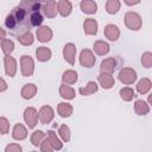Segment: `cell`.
Returning <instances> with one entry per match:
<instances>
[{
	"label": "cell",
	"instance_id": "6da1fadb",
	"mask_svg": "<svg viewBox=\"0 0 152 152\" xmlns=\"http://www.w3.org/2000/svg\"><path fill=\"white\" fill-rule=\"evenodd\" d=\"M40 4L36 0H21L20 5L14 7L12 12L6 17V27L17 36H21L30 32V15L32 12L39 11Z\"/></svg>",
	"mask_w": 152,
	"mask_h": 152
},
{
	"label": "cell",
	"instance_id": "7a4b0ae2",
	"mask_svg": "<svg viewBox=\"0 0 152 152\" xmlns=\"http://www.w3.org/2000/svg\"><path fill=\"white\" fill-rule=\"evenodd\" d=\"M125 24L128 28L138 31L141 27V18L135 12H127L125 15Z\"/></svg>",
	"mask_w": 152,
	"mask_h": 152
},
{
	"label": "cell",
	"instance_id": "3957f363",
	"mask_svg": "<svg viewBox=\"0 0 152 152\" xmlns=\"http://www.w3.org/2000/svg\"><path fill=\"white\" fill-rule=\"evenodd\" d=\"M20 64H21V74H23V76L27 77V76H31L33 74L34 63H33V59L30 56H26V55L21 56Z\"/></svg>",
	"mask_w": 152,
	"mask_h": 152
},
{
	"label": "cell",
	"instance_id": "277c9868",
	"mask_svg": "<svg viewBox=\"0 0 152 152\" xmlns=\"http://www.w3.org/2000/svg\"><path fill=\"white\" fill-rule=\"evenodd\" d=\"M119 80L125 84H132L137 80V72L132 68H124L119 72Z\"/></svg>",
	"mask_w": 152,
	"mask_h": 152
},
{
	"label": "cell",
	"instance_id": "5b68a950",
	"mask_svg": "<svg viewBox=\"0 0 152 152\" xmlns=\"http://www.w3.org/2000/svg\"><path fill=\"white\" fill-rule=\"evenodd\" d=\"M96 62V58L95 56L93 55V52L89 50V49H84L81 51V55H80V63L86 66V68H91Z\"/></svg>",
	"mask_w": 152,
	"mask_h": 152
},
{
	"label": "cell",
	"instance_id": "8992f818",
	"mask_svg": "<svg viewBox=\"0 0 152 152\" xmlns=\"http://www.w3.org/2000/svg\"><path fill=\"white\" fill-rule=\"evenodd\" d=\"M24 119L28 126V128H33L38 121V113L33 107H28L24 112Z\"/></svg>",
	"mask_w": 152,
	"mask_h": 152
},
{
	"label": "cell",
	"instance_id": "52a82bcc",
	"mask_svg": "<svg viewBox=\"0 0 152 152\" xmlns=\"http://www.w3.org/2000/svg\"><path fill=\"white\" fill-rule=\"evenodd\" d=\"M38 118L42 124H49L53 119V109L50 106H43L38 113Z\"/></svg>",
	"mask_w": 152,
	"mask_h": 152
},
{
	"label": "cell",
	"instance_id": "ba28073f",
	"mask_svg": "<svg viewBox=\"0 0 152 152\" xmlns=\"http://www.w3.org/2000/svg\"><path fill=\"white\" fill-rule=\"evenodd\" d=\"M75 55H76V46L72 44V43H68L64 49H63V56H64V59L70 63V64H74L75 63Z\"/></svg>",
	"mask_w": 152,
	"mask_h": 152
},
{
	"label": "cell",
	"instance_id": "9c48e42d",
	"mask_svg": "<svg viewBox=\"0 0 152 152\" xmlns=\"http://www.w3.org/2000/svg\"><path fill=\"white\" fill-rule=\"evenodd\" d=\"M99 83L101 84V87L103 89H110L113 86H114V78L112 76V74L109 72H101L99 75Z\"/></svg>",
	"mask_w": 152,
	"mask_h": 152
},
{
	"label": "cell",
	"instance_id": "30bf717a",
	"mask_svg": "<svg viewBox=\"0 0 152 152\" xmlns=\"http://www.w3.org/2000/svg\"><path fill=\"white\" fill-rule=\"evenodd\" d=\"M5 71L10 77H13L17 71V62L10 55L5 56Z\"/></svg>",
	"mask_w": 152,
	"mask_h": 152
},
{
	"label": "cell",
	"instance_id": "8fae6325",
	"mask_svg": "<svg viewBox=\"0 0 152 152\" xmlns=\"http://www.w3.org/2000/svg\"><path fill=\"white\" fill-rule=\"evenodd\" d=\"M37 38L39 42L42 43H45V42H49L51 38H52V31L49 26H42L39 28H37Z\"/></svg>",
	"mask_w": 152,
	"mask_h": 152
},
{
	"label": "cell",
	"instance_id": "7c38bea8",
	"mask_svg": "<svg viewBox=\"0 0 152 152\" xmlns=\"http://www.w3.org/2000/svg\"><path fill=\"white\" fill-rule=\"evenodd\" d=\"M103 32H104V36H106L109 40H112V42L116 40V39L119 38V36H120V31H119L118 26L114 25V24H108V25H106Z\"/></svg>",
	"mask_w": 152,
	"mask_h": 152
},
{
	"label": "cell",
	"instance_id": "4fadbf2b",
	"mask_svg": "<svg viewBox=\"0 0 152 152\" xmlns=\"http://www.w3.org/2000/svg\"><path fill=\"white\" fill-rule=\"evenodd\" d=\"M116 68V61L114 57H109V58H106L101 62V72H109L112 74Z\"/></svg>",
	"mask_w": 152,
	"mask_h": 152
},
{
	"label": "cell",
	"instance_id": "5bb4252c",
	"mask_svg": "<svg viewBox=\"0 0 152 152\" xmlns=\"http://www.w3.org/2000/svg\"><path fill=\"white\" fill-rule=\"evenodd\" d=\"M83 28H84V33L86 34H96L97 33V23L95 19H86L84 24H83Z\"/></svg>",
	"mask_w": 152,
	"mask_h": 152
},
{
	"label": "cell",
	"instance_id": "9a60e30c",
	"mask_svg": "<svg viewBox=\"0 0 152 152\" xmlns=\"http://www.w3.org/2000/svg\"><path fill=\"white\" fill-rule=\"evenodd\" d=\"M44 14L46 15V17H49V18H53V17H56V14H57V2L55 1V0H49L45 5H44Z\"/></svg>",
	"mask_w": 152,
	"mask_h": 152
},
{
	"label": "cell",
	"instance_id": "2e32d148",
	"mask_svg": "<svg viewBox=\"0 0 152 152\" xmlns=\"http://www.w3.org/2000/svg\"><path fill=\"white\" fill-rule=\"evenodd\" d=\"M81 10L87 14H93L97 11V5L94 0H82L81 1Z\"/></svg>",
	"mask_w": 152,
	"mask_h": 152
},
{
	"label": "cell",
	"instance_id": "e0dca14e",
	"mask_svg": "<svg viewBox=\"0 0 152 152\" xmlns=\"http://www.w3.org/2000/svg\"><path fill=\"white\" fill-rule=\"evenodd\" d=\"M71 8H72V6H71L69 0H59L58 4H57V11L63 17L69 15L70 12H71Z\"/></svg>",
	"mask_w": 152,
	"mask_h": 152
},
{
	"label": "cell",
	"instance_id": "ac0fdd59",
	"mask_svg": "<svg viewBox=\"0 0 152 152\" xmlns=\"http://www.w3.org/2000/svg\"><path fill=\"white\" fill-rule=\"evenodd\" d=\"M36 56L38 58V61L40 62H46L51 58V50L45 48V46H39L36 50Z\"/></svg>",
	"mask_w": 152,
	"mask_h": 152
},
{
	"label": "cell",
	"instance_id": "d6986e66",
	"mask_svg": "<svg viewBox=\"0 0 152 152\" xmlns=\"http://www.w3.org/2000/svg\"><path fill=\"white\" fill-rule=\"evenodd\" d=\"M37 93V87L33 84V83H28V84H25L21 89V96L26 100L28 99H32Z\"/></svg>",
	"mask_w": 152,
	"mask_h": 152
},
{
	"label": "cell",
	"instance_id": "ffe728a7",
	"mask_svg": "<svg viewBox=\"0 0 152 152\" xmlns=\"http://www.w3.org/2000/svg\"><path fill=\"white\" fill-rule=\"evenodd\" d=\"M12 135H13V138L15 140H23V139H25L27 137V131L21 124H18V125L14 126Z\"/></svg>",
	"mask_w": 152,
	"mask_h": 152
},
{
	"label": "cell",
	"instance_id": "44dd1931",
	"mask_svg": "<svg viewBox=\"0 0 152 152\" xmlns=\"http://www.w3.org/2000/svg\"><path fill=\"white\" fill-rule=\"evenodd\" d=\"M57 110L62 118H69L72 113V106L70 103H66V102H61L57 107Z\"/></svg>",
	"mask_w": 152,
	"mask_h": 152
},
{
	"label": "cell",
	"instance_id": "7402d4cb",
	"mask_svg": "<svg viewBox=\"0 0 152 152\" xmlns=\"http://www.w3.org/2000/svg\"><path fill=\"white\" fill-rule=\"evenodd\" d=\"M134 110L138 115H145L150 112V107L148 104L142 101V100H137L135 103H134Z\"/></svg>",
	"mask_w": 152,
	"mask_h": 152
},
{
	"label": "cell",
	"instance_id": "603a6c76",
	"mask_svg": "<svg viewBox=\"0 0 152 152\" xmlns=\"http://www.w3.org/2000/svg\"><path fill=\"white\" fill-rule=\"evenodd\" d=\"M97 88H99V87H97L96 82L90 81V82H88V84H87L86 87L80 88V94L83 95V96H88V95H91V94L96 93V91H97Z\"/></svg>",
	"mask_w": 152,
	"mask_h": 152
},
{
	"label": "cell",
	"instance_id": "cb8c5ba5",
	"mask_svg": "<svg viewBox=\"0 0 152 152\" xmlns=\"http://www.w3.org/2000/svg\"><path fill=\"white\" fill-rule=\"evenodd\" d=\"M94 50H95V52H96L97 55L103 56V55L108 53V51H109V45H108L106 42H103V40H97V42H95V44H94Z\"/></svg>",
	"mask_w": 152,
	"mask_h": 152
},
{
	"label": "cell",
	"instance_id": "d4e9b609",
	"mask_svg": "<svg viewBox=\"0 0 152 152\" xmlns=\"http://www.w3.org/2000/svg\"><path fill=\"white\" fill-rule=\"evenodd\" d=\"M59 94L63 99H66V100H71L75 97V90L69 87V86H65V84H62L61 88H59Z\"/></svg>",
	"mask_w": 152,
	"mask_h": 152
},
{
	"label": "cell",
	"instance_id": "484cf974",
	"mask_svg": "<svg viewBox=\"0 0 152 152\" xmlns=\"http://www.w3.org/2000/svg\"><path fill=\"white\" fill-rule=\"evenodd\" d=\"M62 80L66 84H74L77 81V72L74 70H66V71H64Z\"/></svg>",
	"mask_w": 152,
	"mask_h": 152
},
{
	"label": "cell",
	"instance_id": "4316f807",
	"mask_svg": "<svg viewBox=\"0 0 152 152\" xmlns=\"http://www.w3.org/2000/svg\"><path fill=\"white\" fill-rule=\"evenodd\" d=\"M150 89H151V81H150L148 78H142V80L139 81V83H138V86H137V90H138L140 94L144 95V94L148 93Z\"/></svg>",
	"mask_w": 152,
	"mask_h": 152
},
{
	"label": "cell",
	"instance_id": "83f0119b",
	"mask_svg": "<svg viewBox=\"0 0 152 152\" xmlns=\"http://www.w3.org/2000/svg\"><path fill=\"white\" fill-rule=\"evenodd\" d=\"M48 139H49L50 144L52 145L53 150H61V148H62L63 145H62L61 140L57 138V135H56V133H55L53 131H49V132H48Z\"/></svg>",
	"mask_w": 152,
	"mask_h": 152
},
{
	"label": "cell",
	"instance_id": "f1b7e54d",
	"mask_svg": "<svg viewBox=\"0 0 152 152\" xmlns=\"http://www.w3.org/2000/svg\"><path fill=\"white\" fill-rule=\"evenodd\" d=\"M120 10V1L119 0H108L106 4V11L109 14H114Z\"/></svg>",
	"mask_w": 152,
	"mask_h": 152
},
{
	"label": "cell",
	"instance_id": "f546056e",
	"mask_svg": "<svg viewBox=\"0 0 152 152\" xmlns=\"http://www.w3.org/2000/svg\"><path fill=\"white\" fill-rule=\"evenodd\" d=\"M120 96L124 101H131L133 97H135V94H134V90L132 88L125 87V88L120 89Z\"/></svg>",
	"mask_w": 152,
	"mask_h": 152
},
{
	"label": "cell",
	"instance_id": "4dcf8cb0",
	"mask_svg": "<svg viewBox=\"0 0 152 152\" xmlns=\"http://www.w3.org/2000/svg\"><path fill=\"white\" fill-rule=\"evenodd\" d=\"M44 138H45V134L42 131H36L31 135V142H32L33 146H38L44 140Z\"/></svg>",
	"mask_w": 152,
	"mask_h": 152
},
{
	"label": "cell",
	"instance_id": "1f68e13d",
	"mask_svg": "<svg viewBox=\"0 0 152 152\" xmlns=\"http://www.w3.org/2000/svg\"><path fill=\"white\" fill-rule=\"evenodd\" d=\"M1 48H2V51L5 52V55H11V52L14 49V44L12 40L4 38V39H1Z\"/></svg>",
	"mask_w": 152,
	"mask_h": 152
},
{
	"label": "cell",
	"instance_id": "d6a6232c",
	"mask_svg": "<svg viewBox=\"0 0 152 152\" xmlns=\"http://www.w3.org/2000/svg\"><path fill=\"white\" fill-rule=\"evenodd\" d=\"M30 23H31L32 26H39L43 23V17L39 13V11H36V12H32L31 13V15H30Z\"/></svg>",
	"mask_w": 152,
	"mask_h": 152
},
{
	"label": "cell",
	"instance_id": "836d02e7",
	"mask_svg": "<svg viewBox=\"0 0 152 152\" xmlns=\"http://www.w3.org/2000/svg\"><path fill=\"white\" fill-rule=\"evenodd\" d=\"M18 40L23 45H31L33 43V34L31 32H26L21 36H18Z\"/></svg>",
	"mask_w": 152,
	"mask_h": 152
},
{
	"label": "cell",
	"instance_id": "e575fe53",
	"mask_svg": "<svg viewBox=\"0 0 152 152\" xmlns=\"http://www.w3.org/2000/svg\"><path fill=\"white\" fill-rule=\"evenodd\" d=\"M58 133H59L61 138L63 139V141L68 142L70 140V129H69V127L66 125H62L59 127V129H58Z\"/></svg>",
	"mask_w": 152,
	"mask_h": 152
},
{
	"label": "cell",
	"instance_id": "d590c367",
	"mask_svg": "<svg viewBox=\"0 0 152 152\" xmlns=\"http://www.w3.org/2000/svg\"><path fill=\"white\" fill-rule=\"evenodd\" d=\"M141 63L145 68H151V65H152V53L151 52H145L141 56Z\"/></svg>",
	"mask_w": 152,
	"mask_h": 152
},
{
	"label": "cell",
	"instance_id": "8d00e7d4",
	"mask_svg": "<svg viewBox=\"0 0 152 152\" xmlns=\"http://www.w3.org/2000/svg\"><path fill=\"white\" fill-rule=\"evenodd\" d=\"M8 129H10V124H8L7 119L4 118V116H1L0 118V132L2 134H7L8 133Z\"/></svg>",
	"mask_w": 152,
	"mask_h": 152
},
{
	"label": "cell",
	"instance_id": "74e56055",
	"mask_svg": "<svg viewBox=\"0 0 152 152\" xmlns=\"http://www.w3.org/2000/svg\"><path fill=\"white\" fill-rule=\"evenodd\" d=\"M40 150L44 151V152H51V151H53V147H52V145L50 144L49 139H45V140H43V141L40 142Z\"/></svg>",
	"mask_w": 152,
	"mask_h": 152
},
{
	"label": "cell",
	"instance_id": "f35d334b",
	"mask_svg": "<svg viewBox=\"0 0 152 152\" xmlns=\"http://www.w3.org/2000/svg\"><path fill=\"white\" fill-rule=\"evenodd\" d=\"M20 151H21V147L17 144H12L6 147V152H20Z\"/></svg>",
	"mask_w": 152,
	"mask_h": 152
},
{
	"label": "cell",
	"instance_id": "ab89813d",
	"mask_svg": "<svg viewBox=\"0 0 152 152\" xmlns=\"http://www.w3.org/2000/svg\"><path fill=\"white\" fill-rule=\"evenodd\" d=\"M7 89V83L5 82V80H2L1 77H0V91H4V90H6Z\"/></svg>",
	"mask_w": 152,
	"mask_h": 152
},
{
	"label": "cell",
	"instance_id": "60d3db41",
	"mask_svg": "<svg viewBox=\"0 0 152 152\" xmlns=\"http://www.w3.org/2000/svg\"><path fill=\"white\" fill-rule=\"evenodd\" d=\"M127 5H129V6H133V5H137V4H139L140 2V0H124Z\"/></svg>",
	"mask_w": 152,
	"mask_h": 152
},
{
	"label": "cell",
	"instance_id": "b9f144b4",
	"mask_svg": "<svg viewBox=\"0 0 152 152\" xmlns=\"http://www.w3.org/2000/svg\"><path fill=\"white\" fill-rule=\"evenodd\" d=\"M5 36H6V31L4 28H1V26H0V39H4Z\"/></svg>",
	"mask_w": 152,
	"mask_h": 152
}]
</instances>
